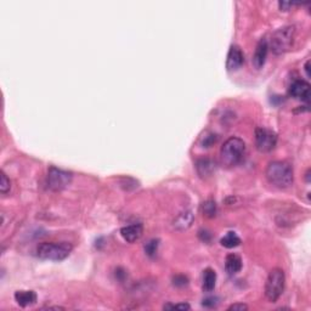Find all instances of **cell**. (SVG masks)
<instances>
[{
  "label": "cell",
  "instance_id": "obj_1",
  "mask_svg": "<svg viewBox=\"0 0 311 311\" xmlns=\"http://www.w3.org/2000/svg\"><path fill=\"white\" fill-rule=\"evenodd\" d=\"M265 175L269 183L278 188L290 187L294 180L292 165L285 161H274L269 163Z\"/></svg>",
  "mask_w": 311,
  "mask_h": 311
},
{
  "label": "cell",
  "instance_id": "obj_2",
  "mask_svg": "<svg viewBox=\"0 0 311 311\" xmlns=\"http://www.w3.org/2000/svg\"><path fill=\"white\" fill-rule=\"evenodd\" d=\"M244 153H246V144L242 139L232 136L227 139L221 146L220 150V161L222 165L226 168L237 165L243 161Z\"/></svg>",
  "mask_w": 311,
  "mask_h": 311
},
{
  "label": "cell",
  "instance_id": "obj_3",
  "mask_svg": "<svg viewBox=\"0 0 311 311\" xmlns=\"http://www.w3.org/2000/svg\"><path fill=\"white\" fill-rule=\"evenodd\" d=\"M73 246L68 242H45L37 247V256L45 260H65L72 253Z\"/></svg>",
  "mask_w": 311,
  "mask_h": 311
},
{
  "label": "cell",
  "instance_id": "obj_4",
  "mask_svg": "<svg viewBox=\"0 0 311 311\" xmlns=\"http://www.w3.org/2000/svg\"><path fill=\"white\" fill-rule=\"evenodd\" d=\"M295 36L294 26H285L276 29L273 33L269 44V49L273 50L275 55H282L287 53L292 46Z\"/></svg>",
  "mask_w": 311,
  "mask_h": 311
},
{
  "label": "cell",
  "instance_id": "obj_5",
  "mask_svg": "<svg viewBox=\"0 0 311 311\" xmlns=\"http://www.w3.org/2000/svg\"><path fill=\"white\" fill-rule=\"evenodd\" d=\"M286 276L281 269H274L270 271L265 283V295L269 302L276 303L285 291Z\"/></svg>",
  "mask_w": 311,
  "mask_h": 311
},
{
  "label": "cell",
  "instance_id": "obj_6",
  "mask_svg": "<svg viewBox=\"0 0 311 311\" xmlns=\"http://www.w3.org/2000/svg\"><path fill=\"white\" fill-rule=\"evenodd\" d=\"M72 173L56 166H50L46 176V185L51 191H62L67 188L72 183Z\"/></svg>",
  "mask_w": 311,
  "mask_h": 311
},
{
  "label": "cell",
  "instance_id": "obj_7",
  "mask_svg": "<svg viewBox=\"0 0 311 311\" xmlns=\"http://www.w3.org/2000/svg\"><path fill=\"white\" fill-rule=\"evenodd\" d=\"M277 145V135L270 129L259 127L256 129V147L259 152H271Z\"/></svg>",
  "mask_w": 311,
  "mask_h": 311
},
{
  "label": "cell",
  "instance_id": "obj_8",
  "mask_svg": "<svg viewBox=\"0 0 311 311\" xmlns=\"http://www.w3.org/2000/svg\"><path fill=\"white\" fill-rule=\"evenodd\" d=\"M288 94L297 100L309 102L310 84L303 79H295L288 89Z\"/></svg>",
  "mask_w": 311,
  "mask_h": 311
},
{
  "label": "cell",
  "instance_id": "obj_9",
  "mask_svg": "<svg viewBox=\"0 0 311 311\" xmlns=\"http://www.w3.org/2000/svg\"><path fill=\"white\" fill-rule=\"evenodd\" d=\"M269 53V43L265 38L260 39L259 43L256 44V51H254L253 58H252V63H253L256 70H260L264 67L266 62V57H268Z\"/></svg>",
  "mask_w": 311,
  "mask_h": 311
},
{
  "label": "cell",
  "instance_id": "obj_10",
  "mask_svg": "<svg viewBox=\"0 0 311 311\" xmlns=\"http://www.w3.org/2000/svg\"><path fill=\"white\" fill-rule=\"evenodd\" d=\"M244 63V54L241 48L237 45H232L227 54L226 68L229 71H237L243 66Z\"/></svg>",
  "mask_w": 311,
  "mask_h": 311
},
{
  "label": "cell",
  "instance_id": "obj_11",
  "mask_svg": "<svg viewBox=\"0 0 311 311\" xmlns=\"http://www.w3.org/2000/svg\"><path fill=\"white\" fill-rule=\"evenodd\" d=\"M144 227L141 224H131L128 226L122 227L121 235L123 237L124 241H127L128 243H134V242L139 241L143 236Z\"/></svg>",
  "mask_w": 311,
  "mask_h": 311
},
{
  "label": "cell",
  "instance_id": "obj_12",
  "mask_svg": "<svg viewBox=\"0 0 311 311\" xmlns=\"http://www.w3.org/2000/svg\"><path fill=\"white\" fill-rule=\"evenodd\" d=\"M217 164L210 158H201L196 162V170L202 179H208L214 174Z\"/></svg>",
  "mask_w": 311,
  "mask_h": 311
},
{
  "label": "cell",
  "instance_id": "obj_13",
  "mask_svg": "<svg viewBox=\"0 0 311 311\" xmlns=\"http://www.w3.org/2000/svg\"><path fill=\"white\" fill-rule=\"evenodd\" d=\"M193 220H195L193 213L191 210H185L174 219L173 226L174 229L179 230V231H183V230H187L188 227H191Z\"/></svg>",
  "mask_w": 311,
  "mask_h": 311
},
{
  "label": "cell",
  "instance_id": "obj_14",
  "mask_svg": "<svg viewBox=\"0 0 311 311\" xmlns=\"http://www.w3.org/2000/svg\"><path fill=\"white\" fill-rule=\"evenodd\" d=\"M15 300L22 308L36 304L37 294L34 291H17L15 293Z\"/></svg>",
  "mask_w": 311,
  "mask_h": 311
},
{
  "label": "cell",
  "instance_id": "obj_15",
  "mask_svg": "<svg viewBox=\"0 0 311 311\" xmlns=\"http://www.w3.org/2000/svg\"><path fill=\"white\" fill-rule=\"evenodd\" d=\"M242 269V259L241 256H237V254L232 253L229 254L226 256V260H225V270L229 275H236L237 273H239Z\"/></svg>",
  "mask_w": 311,
  "mask_h": 311
},
{
  "label": "cell",
  "instance_id": "obj_16",
  "mask_svg": "<svg viewBox=\"0 0 311 311\" xmlns=\"http://www.w3.org/2000/svg\"><path fill=\"white\" fill-rule=\"evenodd\" d=\"M217 285V273L213 269L208 268L203 271V280H202V288L204 292L209 293L213 292Z\"/></svg>",
  "mask_w": 311,
  "mask_h": 311
},
{
  "label": "cell",
  "instance_id": "obj_17",
  "mask_svg": "<svg viewBox=\"0 0 311 311\" xmlns=\"http://www.w3.org/2000/svg\"><path fill=\"white\" fill-rule=\"evenodd\" d=\"M220 243H221V246L225 247V248H235V247H238L239 244H241V238L237 236L236 232L230 231L222 237Z\"/></svg>",
  "mask_w": 311,
  "mask_h": 311
},
{
  "label": "cell",
  "instance_id": "obj_18",
  "mask_svg": "<svg viewBox=\"0 0 311 311\" xmlns=\"http://www.w3.org/2000/svg\"><path fill=\"white\" fill-rule=\"evenodd\" d=\"M202 212L203 215H205L207 218H214L217 215V204H215L214 201L209 200L203 203Z\"/></svg>",
  "mask_w": 311,
  "mask_h": 311
},
{
  "label": "cell",
  "instance_id": "obj_19",
  "mask_svg": "<svg viewBox=\"0 0 311 311\" xmlns=\"http://www.w3.org/2000/svg\"><path fill=\"white\" fill-rule=\"evenodd\" d=\"M158 247H159V239L152 238L145 244V253L147 254L150 258H155L157 252H158Z\"/></svg>",
  "mask_w": 311,
  "mask_h": 311
},
{
  "label": "cell",
  "instance_id": "obj_20",
  "mask_svg": "<svg viewBox=\"0 0 311 311\" xmlns=\"http://www.w3.org/2000/svg\"><path fill=\"white\" fill-rule=\"evenodd\" d=\"M11 188V181L7 178L6 174L4 171H1V180H0V191H1L2 195H6L7 192Z\"/></svg>",
  "mask_w": 311,
  "mask_h": 311
},
{
  "label": "cell",
  "instance_id": "obj_21",
  "mask_svg": "<svg viewBox=\"0 0 311 311\" xmlns=\"http://www.w3.org/2000/svg\"><path fill=\"white\" fill-rule=\"evenodd\" d=\"M173 285L179 288L186 287L188 285V278L183 275H175L173 277Z\"/></svg>",
  "mask_w": 311,
  "mask_h": 311
},
{
  "label": "cell",
  "instance_id": "obj_22",
  "mask_svg": "<svg viewBox=\"0 0 311 311\" xmlns=\"http://www.w3.org/2000/svg\"><path fill=\"white\" fill-rule=\"evenodd\" d=\"M219 303V298L217 297H208L205 299H203L202 305L204 308H208V309H212V308H215Z\"/></svg>",
  "mask_w": 311,
  "mask_h": 311
},
{
  "label": "cell",
  "instance_id": "obj_23",
  "mask_svg": "<svg viewBox=\"0 0 311 311\" xmlns=\"http://www.w3.org/2000/svg\"><path fill=\"white\" fill-rule=\"evenodd\" d=\"M198 237H200L201 241L204 242V243H210V242H212V238H213L212 234H210L208 230H203V229L198 231Z\"/></svg>",
  "mask_w": 311,
  "mask_h": 311
},
{
  "label": "cell",
  "instance_id": "obj_24",
  "mask_svg": "<svg viewBox=\"0 0 311 311\" xmlns=\"http://www.w3.org/2000/svg\"><path fill=\"white\" fill-rule=\"evenodd\" d=\"M217 139H218L217 135H214V134H209V135L204 136V138H203V141H202L203 147H210L213 144L217 143Z\"/></svg>",
  "mask_w": 311,
  "mask_h": 311
},
{
  "label": "cell",
  "instance_id": "obj_25",
  "mask_svg": "<svg viewBox=\"0 0 311 311\" xmlns=\"http://www.w3.org/2000/svg\"><path fill=\"white\" fill-rule=\"evenodd\" d=\"M164 309L169 310V309H179V310H190L191 307L186 303H181V304H166L164 305Z\"/></svg>",
  "mask_w": 311,
  "mask_h": 311
},
{
  "label": "cell",
  "instance_id": "obj_26",
  "mask_svg": "<svg viewBox=\"0 0 311 311\" xmlns=\"http://www.w3.org/2000/svg\"><path fill=\"white\" fill-rule=\"evenodd\" d=\"M229 311H246L248 310V305L243 304V303H236V304H232L227 308Z\"/></svg>",
  "mask_w": 311,
  "mask_h": 311
},
{
  "label": "cell",
  "instance_id": "obj_27",
  "mask_svg": "<svg viewBox=\"0 0 311 311\" xmlns=\"http://www.w3.org/2000/svg\"><path fill=\"white\" fill-rule=\"evenodd\" d=\"M278 6H280L281 11H288V10L292 9L293 6H295V4H293V2H287V1H280L278 2Z\"/></svg>",
  "mask_w": 311,
  "mask_h": 311
},
{
  "label": "cell",
  "instance_id": "obj_28",
  "mask_svg": "<svg viewBox=\"0 0 311 311\" xmlns=\"http://www.w3.org/2000/svg\"><path fill=\"white\" fill-rule=\"evenodd\" d=\"M126 276H127L126 271L122 270V269H117V271H116V277H118V280L123 281Z\"/></svg>",
  "mask_w": 311,
  "mask_h": 311
},
{
  "label": "cell",
  "instance_id": "obj_29",
  "mask_svg": "<svg viewBox=\"0 0 311 311\" xmlns=\"http://www.w3.org/2000/svg\"><path fill=\"white\" fill-rule=\"evenodd\" d=\"M43 309H48V310H51V309H54V310H65V308H62V307H45V308H43Z\"/></svg>",
  "mask_w": 311,
  "mask_h": 311
},
{
  "label": "cell",
  "instance_id": "obj_30",
  "mask_svg": "<svg viewBox=\"0 0 311 311\" xmlns=\"http://www.w3.org/2000/svg\"><path fill=\"white\" fill-rule=\"evenodd\" d=\"M309 66H310V61H308V62L305 63V67H304L305 73H307L308 77H310V73H309Z\"/></svg>",
  "mask_w": 311,
  "mask_h": 311
}]
</instances>
